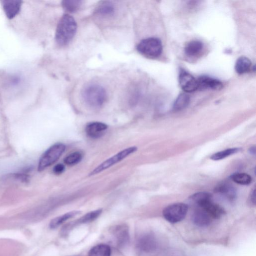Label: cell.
I'll list each match as a JSON object with an SVG mask.
<instances>
[{
    "label": "cell",
    "mask_w": 256,
    "mask_h": 256,
    "mask_svg": "<svg viewBox=\"0 0 256 256\" xmlns=\"http://www.w3.org/2000/svg\"><path fill=\"white\" fill-rule=\"evenodd\" d=\"M77 25L74 18L69 14H64L57 25L55 40L62 46L68 44L76 35Z\"/></svg>",
    "instance_id": "6da1fadb"
},
{
    "label": "cell",
    "mask_w": 256,
    "mask_h": 256,
    "mask_svg": "<svg viewBox=\"0 0 256 256\" xmlns=\"http://www.w3.org/2000/svg\"><path fill=\"white\" fill-rule=\"evenodd\" d=\"M82 96L87 105L95 109L102 107L107 99L105 89L97 84H91L86 86L82 91Z\"/></svg>",
    "instance_id": "7a4b0ae2"
},
{
    "label": "cell",
    "mask_w": 256,
    "mask_h": 256,
    "mask_svg": "<svg viewBox=\"0 0 256 256\" xmlns=\"http://www.w3.org/2000/svg\"><path fill=\"white\" fill-rule=\"evenodd\" d=\"M66 149V146L61 143L53 145L41 157L39 165V171H43L57 162Z\"/></svg>",
    "instance_id": "3957f363"
},
{
    "label": "cell",
    "mask_w": 256,
    "mask_h": 256,
    "mask_svg": "<svg viewBox=\"0 0 256 256\" xmlns=\"http://www.w3.org/2000/svg\"><path fill=\"white\" fill-rule=\"evenodd\" d=\"M137 49L143 55L154 59L161 56L163 52V46L159 39L148 38L142 40L138 44Z\"/></svg>",
    "instance_id": "277c9868"
},
{
    "label": "cell",
    "mask_w": 256,
    "mask_h": 256,
    "mask_svg": "<svg viewBox=\"0 0 256 256\" xmlns=\"http://www.w3.org/2000/svg\"><path fill=\"white\" fill-rule=\"evenodd\" d=\"M188 211L187 204L177 203L170 205L165 208L163 215L166 220L171 223H177L184 220Z\"/></svg>",
    "instance_id": "5b68a950"
},
{
    "label": "cell",
    "mask_w": 256,
    "mask_h": 256,
    "mask_svg": "<svg viewBox=\"0 0 256 256\" xmlns=\"http://www.w3.org/2000/svg\"><path fill=\"white\" fill-rule=\"evenodd\" d=\"M138 148L136 147H131L125 149L113 157L109 158L99 165L97 168L91 172L89 176H94L101 173L102 172L111 167L115 164L123 160L127 157L135 153L137 151Z\"/></svg>",
    "instance_id": "8992f818"
},
{
    "label": "cell",
    "mask_w": 256,
    "mask_h": 256,
    "mask_svg": "<svg viewBox=\"0 0 256 256\" xmlns=\"http://www.w3.org/2000/svg\"><path fill=\"white\" fill-rule=\"evenodd\" d=\"M179 81L181 88L186 92H194L198 89L197 80L184 70L180 73Z\"/></svg>",
    "instance_id": "52a82bcc"
},
{
    "label": "cell",
    "mask_w": 256,
    "mask_h": 256,
    "mask_svg": "<svg viewBox=\"0 0 256 256\" xmlns=\"http://www.w3.org/2000/svg\"><path fill=\"white\" fill-rule=\"evenodd\" d=\"M137 247L138 249L143 253H152L158 247L156 238L152 234L144 235L138 240Z\"/></svg>",
    "instance_id": "ba28073f"
},
{
    "label": "cell",
    "mask_w": 256,
    "mask_h": 256,
    "mask_svg": "<svg viewBox=\"0 0 256 256\" xmlns=\"http://www.w3.org/2000/svg\"><path fill=\"white\" fill-rule=\"evenodd\" d=\"M108 128V125L102 122H91L86 126L85 132L89 137L97 139L102 137L105 134Z\"/></svg>",
    "instance_id": "9c48e42d"
},
{
    "label": "cell",
    "mask_w": 256,
    "mask_h": 256,
    "mask_svg": "<svg viewBox=\"0 0 256 256\" xmlns=\"http://www.w3.org/2000/svg\"><path fill=\"white\" fill-rule=\"evenodd\" d=\"M1 3L6 17L11 20L19 14L23 2L19 0H6L1 1Z\"/></svg>",
    "instance_id": "30bf717a"
},
{
    "label": "cell",
    "mask_w": 256,
    "mask_h": 256,
    "mask_svg": "<svg viewBox=\"0 0 256 256\" xmlns=\"http://www.w3.org/2000/svg\"><path fill=\"white\" fill-rule=\"evenodd\" d=\"M198 208L204 210L213 220L221 218L225 213V210L221 206L213 202L212 199Z\"/></svg>",
    "instance_id": "8fae6325"
},
{
    "label": "cell",
    "mask_w": 256,
    "mask_h": 256,
    "mask_svg": "<svg viewBox=\"0 0 256 256\" xmlns=\"http://www.w3.org/2000/svg\"><path fill=\"white\" fill-rule=\"evenodd\" d=\"M198 89L219 90L223 88V83L219 80L207 76H201L197 80Z\"/></svg>",
    "instance_id": "7c38bea8"
},
{
    "label": "cell",
    "mask_w": 256,
    "mask_h": 256,
    "mask_svg": "<svg viewBox=\"0 0 256 256\" xmlns=\"http://www.w3.org/2000/svg\"><path fill=\"white\" fill-rule=\"evenodd\" d=\"M215 193L220 194L230 202H233L237 198V191L235 188L226 182L221 183L214 190Z\"/></svg>",
    "instance_id": "4fadbf2b"
},
{
    "label": "cell",
    "mask_w": 256,
    "mask_h": 256,
    "mask_svg": "<svg viewBox=\"0 0 256 256\" xmlns=\"http://www.w3.org/2000/svg\"><path fill=\"white\" fill-rule=\"evenodd\" d=\"M192 221L196 225L204 227L209 225L213 220L204 210L197 208L193 214Z\"/></svg>",
    "instance_id": "5bb4252c"
},
{
    "label": "cell",
    "mask_w": 256,
    "mask_h": 256,
    "mask_svg": "<svg viewBox=\"0 0 256 256\" xmlns=\"http://www.w3.org/2000/svg\"><path fill=\"white\" fill-rule=\"evenodd\" d=\"M114 236L118 245L123 246L129 241V234L128 228L125 225H119L113 231Z\"/></svg>",
    "instance_id": "9a60e30c"
},
{
    "label": "cell",
    "mask_w": 256,
    "mask_h": 256,
    "mask_svg": "<svg viewBox=\"0 0 256 256\" xmlns=\"http://www.w3.org/2000/svg\"><path fill=\"white\" fill-rule=\"evenodd\" d=\"M204 45L202 42L193 40L189 42L185 47V53L190 57H196L202 51Z\"/></svg>",
    "instance_id": "2e32d148"
},
{
    "label": "cell",
    "mask_w": 256,
    "mask_h": 256,
    "mask_svg": "<svg viewBox=\"0 0 256 256\" xmlns=\"http://www.w3.org/2000/svg\"><path fill=\"white\" fill-rule=\"evenodd\" d=\"M80 213V212L77 211H72L54 218L51 221L49 227L51 229H55L69 220V219L77 216Z\"/></svg>",
    "instance_id": "e0dca14e"
},
{
    "label": "cell",
    "mask_w": 256,
    "mask_h": 256,
    "mask_svg": "<svg viewBox=\"0 0 256 256\" xmlns=\"http://www.w3.org/2000/svg\"><path fill=\"white\" fill-rule=\"evenodd\" d=\"M115 11V6L111 2L103 1L98 5L95 12L100 16L107 17L112 16Z\"/></svg>",
    "instance_id": "ac0fdd59"
},
{
    "label": "cell",
    "mask_w": 256,
    "mask_h": 256,
    "mask_svg": "<svg viewBox=\"0 0 256 256\" xmlns=\"http://www.w3.org/2000/svg\"><path fill=\"white\" fill-rule=\"evenodd\" d=\"M252 65L251 60L246 57H241L238 59L235 64V70L238 74H243L247 73Z\"/></svg>",
    "instance_id": "d6986e66"
},
{
    "label": "cell",
    "mask_w": 256,
    "mask_h": 256,
    "mask_svg": "<svg viewBox=\"0 0 256 256\" xmlns=\"http://www.w3.org/2000/svg\"><path fill=\"white\" fill-rule=\"evenodd\" d=\"M111 249L106 244H99L91 249L89 256H110Z\"/></svg>",
    "instance_id": "ffe728a7"
},
{
    "label": "cell",
    "mask_w": 256,
    "mask_h": 256,
    "mask_svg": "<svg viewBox=\"0 0 256 256\" xmlns=\"http://www.w3.org/2000/svg\"><path fill=\"white\" fill-rule=\"evenodd\" d=\"M190 98L189 95L185 93H182L176 99L173 105V109L176 111L182 110L189 104Z\"/></svg>",
    "instance_id": "44dd1931"
},
{
    "label": "cell",
    "mask_w": 256,
    "mask_h": 256,
    "mask_svg": "<svg viewBox=\"0 0 256 256\" xmlns=\"http://www.w3.org/2000/svg\"><path fill=\"white\" fill-rule=\"evenodd\" d=\"M230 178L236 183L241 185H249L252 182L251 176L244 173L233 174L230 176Z\"/></svg>",
    "instance_id": "7402d4cb"
},
{
    "label": "cell",
    "mask_w": 256,
    "mask_h": 256,
    "mask_svg": "<svg viewBox=\"0 0 256 256\" xmlns=\"http://www.w3.org/2000/svg\"><path fill=\"white\" fill-rule=\"evenodd\" d=\"M212 195L209 193L198 192L192 195L190 199L199 207L206 201L212 199Z\"/></svg>",
    "instance_id": "603a6c76"
},
{
    "label": "cell",
    "mask_w": 256,
    "mask_h": 256,
    "mask_svg": "<svg viewBox=\"0 0 256 256\" xmlns=\"http://www.w3.org/2000/svg\"><path fill=\"white\" fill-rule=\"evenodd\" d=\"M241 150V148H239L227 149L214 154L211 156L210 159L213 161L221 160L230 156L238 153Z\"/></svg>",
    "instance_id": "cb8c5ba5"
},
{
    "label": "cell",
    "mask_w": 256,
    "mask_h": 256,
    "mask_svg": "<svg viewBox=\"0 0 256 256\" xmlns=\"http://www.w3.org/2000/svg\"><path fill=\"white\" fill-rule=\"evenodd\" d=\"M83 2L80 0H65L62 5L64 9L70 13L77 11L81 7Z\"/></svg>",
    "instance_id": "d4e9b609"
},
{
    "label": "cell",
    "mask_w": 256,
    "mask_h": 256,
    "mask_svg": "<svg viewBox=\"0 0 256 256\" xmlns=\"http://www.w3.org/2000/svg\"><path fill=\"white\" fill-rule=\"evenodd\" d=\"M83 157V154L81 152L77 151L68 155L65 158L64 161L68 166H74L80 163Z\"/></svg>",
    "instance_id": "484cf974"
},
{
    "label": "cell",
    "mask_w": 256,
    "mask_h": 256,
    "mask_svg": "<svg viewBox=\"0 0 256 256\" xmlns=\"http://www.w3.org/2000/svg\"><path fill=\"white\" fill-rule=\"evenodd\" d=\"M102 212V210H97L90 212L79 219L77 221L78 224H85L92 222L99 217Z\"/></svg>",
    "instance_id": "4316f807"
},
{
    "label": "cell",
    "mask_w": 256,
    "mask_h": 256,
    "mask_svg": "<svg viewBox=\"0 0 256 256\" xmlns=\"http://www.w3.org/2000/svg\"><path fill=\"white\" fill-rule=\"evenodd\" d=\"M65 170V167L62 164L56 165L53 168V172L56 175H60L62 174Z\"/></svg>",
    "instance_id": "83f0119b"
},
{
    "label": "cell",
    "mask_w": 256,
    "mask_h": 256,
    "mask_svg": "<svg viewBox=\"0 0 256 256\" xmlns=\"http://www.w3.org/2000/svg\"><path fill=\"white\" fill-rule=\"evenodd\" d=\"M251 202L254 205L256 204V189L253 190L250 195Z\"/></svg>",
    "instance_id": "f1b7e54d"
},
{
    "label": "cell",
    "mask_w": 256,
    "mask_h": 256,
    "mask_svg": "<svg viewBox=\"0 0 256 256\" xmlns=\"http://www.w3.org/2000/svg\"><path fill=\"white\" fill-rule=\"evenodd\" d=\"M249 152L251 154L255 155H256L255 146H253V147H251L250 149L249 150Z\"/></svg>",
    "instance_id": "f546056e"
}]
</instances>
